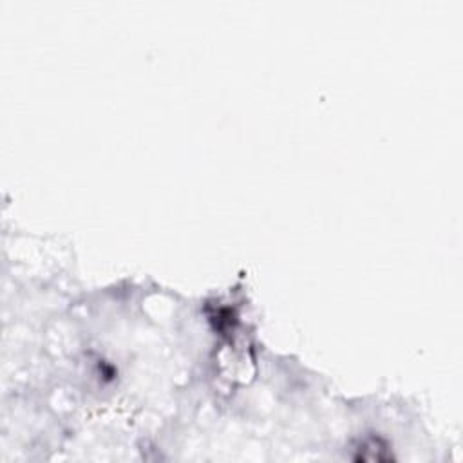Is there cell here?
<instances>
[{"mask_svg": "<svg viewBox=\"0 0 463 463\" xmlns=\"http://www.w3.org/2000/svg\"><path fill=\"white\" fill-rule=\"evenodd\" d=\"M356 460L362 462H385L391 460V454L387 453V445L376 438H371L360 445Z\"/></svg>", "mask_w": 463, "mask_h": 463, "instance_id": "cell-1", "label": "cell"}]
</instances>
